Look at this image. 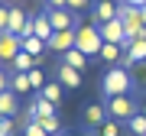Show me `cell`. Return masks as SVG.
Masks as SVG:
<instances>
[{"label":"cell","instance_id":"cell-1","mask_svg":"<svg viewBox=\"0 0 146 136\" xmlns=\"http://www.w3.org/2000/svg\"><path fill=\"white\" fill-rule=\"evenodd\" d=\"M133 88V78L127 68H107L104 78H101V91H104V97H120V94H130Z\"/></svg>","mask_w":146,"mask_h":136},{"label":"cell","instance_id":"cell-2","mask_svg":"<svg viewBox=\"0 0 146 136\" xmlns=\"http://www.w3.org/2000/svg\"><path fill=\"white\" fill-rule=\"evenodd\" d=\"M101 46H104V39H101V29L98 26H78V29H75V49L84 52L88 58L101 55Z\"/></svg>","mask_w":146,"mask_h":136},{"label":"cell","instance_id":"cell-3","mask_svg":"<svg viewBox=\"0 0 146 136\" xmlns=\"http://www.w3.org/2000/svg\"><path fill=\"white\" fill-rule=\"evenodd\" d=\"M107 114L114 117V120H130V117H136L140 110H136V100L130 94H120V97H107Z\"/></svg>","mask_w":146,"mask_h":136},{"label":"cell","instance_id":"cell-4","mask_svg":"<svg viewBox=\"0 0 146 136\" xmlns=\"http://www.w3.org/2000/svg\"><path fill=\"white\" fill-rule=\"evenodd\" d=\"M46 16H49V23H52L55 32L58 29H78V20H75V13L68 10V7H49Z\"/></svg>","mask_w":146,"mask_h":136},{"label":"cell","instance_id":"cell-5","mask_svg":"<svg viewBox=\"0 0 146 136\" xmlns=\"http://www.w3.org/2000/svg\"><path fill=\"white\" fill-rule=\"evenodd\" d=\"M23 52V39L13 32H0V62H13Z\"/></svg>","mask_w":146,"mask_h":136},{"label":"cell","instance_id":"cell-6","mask_svg":"<svg viewBox=\"0 0 146 136\" xmlns=\"http://www.w3.org/2000/svg\"><path fill=\"white\" fill-rule=\"evenodd\" d=\"M91 13H94V26H104V23L117 20V0H94Z\"/></svg>","mask_w":146,"mask_h":136},{"label":"cell","instance_id":"cell-7","mask_svg":"<svg viewBox=\"0 0 146 136\" xmlns=\"http://www.w3.org/2000/svg\"><path fill=\"white\" fill-rule=\"evenodd\" d=\"M26 36H36V39H42V42H49V39L55 36V29H52V23H49L46 13H36V16L29 20V32H26Z\"/></svg>","mask_w":146,"mask_h":136},{"label":"cell","instance_id":"cell-8","mask_svg":"<svg viewBox=\"0 0 146 136\" xmlns=\"http://www.w3.org/2000/svg\"><path fill=\"white\" fill-rule=\"evenodd\" d=\"M29 20L33 16L26 13V10H20V7H10V26H7V32H13V36H26L29 32Z\"/></svg>","mask_w":146,"mask_h":136},{"label":"cell","instance_id":"cell-9","mask_svg":"<svg viewBox=\"0 0 146 136\" xmlns=\"http://www.w3.org/2000/svg\"><path fill=\"white\" fill-rule=\"evenodd\" d=\"M101 29V39L104 42H117V46H123V39H127V29H123V20H110V23H104V26H98Z\"/></svg>","mask_w":146,"mask_h":136},{"label":"cell","instance_id":"cell-10","mask_svg":"<svg viewBox=\"0 0 146 136\" xmlns=\"http://www.w3.org/2000/svg\"><path fill=\"white\" fill-rule=\"evenodd\" d=\"M84 126H94L98 130L101 123H107L110 120V114H107V104H91V107H84Z\"/></svg>","mask_w":146,"mask_h":136},{"label":"cell","instance_id":"cell-11","mask_svg":"<svg viewBox=\"0 0 146 136\" xmlns=\"http://www.w3.org/2000/svg\"><path fill=\"white\" fill-rule=\"evenodd\" d=\"M46 46H49V49H55V52H62V55H65L68 49H75V29H58L55 36H52V39L46 42Z\"/></svg>","mask_w":146,"mask_h":136},{"label":"cell","instance_id":"cell-12","mask_svg":"<svg viewBox=\"0 0 146 136\" xmlns=\"http://www.w3.org/2000/svg\"><path fill=\"white\" fill-rule=\"evenodd\" d=\"M58 84L62 88H81V71L65 62H58Z\"/></svg>","mask_w":146,"mask_h":136},{"label":"cell","instance_id":"cell-13","mask_svg":"<svg viewBox=\"0 0 146 136\" xmlns=\"http://www.w3.org/2000/svg\"><path fill=\"white\" fill-rule=\"evenodd\" d=\"M136 62H146V39H136L133 46L123 52V65L127 68H133Z\"/></svg>","mask_w":146,"mask_h":136},{"label":"cell","instance_id":"cell-14","mask_svg":"<svg viewBox=\"0 0 146 136\" xmlns=\"http://www.w3.org/2000/svg\"><path fill=\"white\" fill-rule=\"evenodd\" d=\"M10 91H13V94H26V91H33L29 71H13L10 75Z\"/></svg>","mask_w":146,"mask_h":136},{"label":"cell","instance_id":"cell-15","mask_svg":"<svg viewBox=\"0 0 146 136\" xmlns=\"http://www.w3.org/2000/svg\"><path fill=\"white\" fill-rule=\"evenodd\" d=\"M16 107H20V100L13 91H0V117H13Z\"/></svg>","mask_w":146,"mask_h":136},{"label":"cell","instance_id":"cell-16","mask_svg":"<svg viewBox=\"0 0 146 136\" xmlns=\"http://www.w3.org/2000/svg\"><path fill=\"white\" fill-rule=\"evenodd\" d=\"M62 62H65V65H72V68H78V71L84 75V68H88V55L78 52V49H68V52L62 55Z\"/></svg>","mask_w":146,"mask_h":136},{"label":"cell","instance_id":"cell-17","mask_svg":"<svg viewBox=\"0 0 146 136\" xmlns=\"http://www.w3.org/2000/svg\"><path fill=\"white\" fill-rule=\"evenodd\" d=\"M101 58H104V62H120V58H123V46H117V42H104V46H101Z\"/></svg>","mask_w":146,"mask_h":136},{"label":"cell","instance_id":"cell-18","mask_svg":"<svg viewBox=\"0 0 146 136\" xmlns=\"http://www.w3.org/2000/svg\"><path fill=\"white\" fill-rule=\"evenodd\" d=\"M33 114H36V120H39V117H55V104L46 100V97H36V100H33Z\"/></svg>","mask_w":146,"mask_h":136},{"label":"cell","instance_id":"cell-19","mask_svg":"<svg viewBox=\"0 0 146 136\" xmlns=\"http://www.w3.org/2000/svg\"><path fill=\"white\" fill-rule=\"evenodd\" d=\"M13 71H33V68H36V55H29V52H20L13 58Z\"/></svg>","mask_w":146,"mask_h":136},{"label":"cell","instance_id":"cell-20","mask_svg":"<svg viewBox=\"0 0 146 136\" xmlns=\"http://www.w3.org/2000/svg\"><path fill=\"white\" fill-rule=\"evenodd\" d=\"M46 42H42V39H36V36H23V52H29V55H42V52H46Z\"/></svg>","mask_w":146,"mask_h":136},{"label":"cell","instance_id":"cell-21","mask_svg":"<svg viewBox=\"0 0 146 136\" xmlns=\"http://www.w3.org/2000/svg\"><path fill=\"white\" fill-rule=\"evenodd\" d=\"M39 97H46V100H52V104H58V100H62V84H58V81H46V88L39 91Z\"/></svg>","mask_w":146,"mask_h":136},{"label":"cell","instance_id":"cell-22","mask_svg":"<svg viewBox=\"0 0 146 136\" xmlns=\"http://www.w3.org/2000/svg\"><path fill=\"white\" fill-rule=\"evenodd\" d=\"M36 123H39L49 136H62V126H58V114H55V117H39Z\"/></svg>","mask_w":146,"mask_h":136},{"label":"cell","instance_id":"cell-23","mask_svg":"<svg viewBox=\"0 0 146 136\" xmlns=\"http://www.w3.org/2000/svg\"><path fill=\"white\" fill-rule=\"evenodd\" d=\"M127 130H130V136H146V117L143 114H136L127 120Z\"/></svg>","mask_w":146,"mask_h":136},{"label":"cell","instance_id":"cell-24","mask_svg":"<svg viewBox=\"0 0 146 136\" xmlns=\"http://www.w3.org/2000/svg\"><path fill=\"white\" fill-rule=\"evenodd\" d=\"M98 136H123V126H120L114 117H110L107 123H101V126H98Z\"/></svg>","mask_w":146,"mask_h":136},{"label":"cell","instance_id":"cell-25","mask_svg":"<svg viewBox=\"0 0 146 136\" xmlns=\"http://www.w3.org/2000/svg\"><path fill=\"white\" fill-rule=\"evenodd\" d=\"M130 78H136V84L146 88V62H136V65L130 68Z\"/></svg>","mask_w":146,"mask_h":136},{"label":"cell","instance_id":"cell-26","mask_svg":"<svg viewBox=\"0 0 146 136\" xmlns=\"http://www.w3.org/2000/svg\"><path fill=\"white\" fill-rule=\"evenodd\" d=\"M0 136H16V123H13V117H0Z\"/></svg>","mask_w":146,"mask_h":136},{"label":"cell","instance_id":"cell-27","mask_svg":"<svg viewBox=\"0 0 146 136\" xmlns=\"http://www.w3.org/2000/svg\"><path fill=\"white\" fill-rule=\"evenodd\" d=\"M29 81H33V91H42V88H46V75H42L39 68H33V71H29Z\"/></svg>","mask_w":146,"mask_h":136},{"label":"cell","instance_id":"cell-28","mask_svg":"<svg viewBox=\"0 0 146 136\" xmlns=\"http://www.w3.org/2000/svg\"><path fill=\"white\" fill-rule=\"evenodd\" d=\"M23 136H49V133H46V130H42V126H39L36 120H29L26 126H23Z\"/></svg>","mask_w":146,"mask_h":136},{"label":"cell","instance_id":"cell-29","mask_svg":"<svg viewBox=\"0 0 146 136\" xmlns=\"http://www.w3.org/2000/svg\"><path fill=\"white\" fill-rule=\"evenodd\" d=\"M7 26H10V7L0 3V32H7Z\"/></svg>","mask_w":146,"mask_h":136},{"label":"cell","instance_id":"cell-30","mask_svg":"<svg viewBox=\"0 0 146 136\" xmlns=\"http://www.w3.org/2000/svg\"><path fill=\"white\" fill-rule=\"evenodd\" d=\"M88 3H91V0H65V7H68L72 13H81V10H88Z\"/></svg>","mask_w":146,"mask_h":136},{"label":"cell","instance_id":"cell-31","mask_svg":"<svg viewBox=\"0 0 146 136\" xmlns=\"http://www.w3.org/2000/svg\"><path fill=\"white\" fill-rule=\"evenodd\" d=\"M0 91H10V75L0 71Z\"/></svg>","mask_w":146,"mask_h":136},{"label":"cell","instance_id":"cell-32","mask_svg":"<svg viewBox=\"0 0 146 136\" xmlns=\"http://www.w3.org/2000/svg\"><path fill=\"white\" fill-rule=\"evenodd\" d=\"M123 3H130V7H136V10H140V7H146V0H123Z\"/></svg>","mask_w":146,"mask_h":136},{"label":"cell","instance_id":"cell-33","mask_svg":"<svg viewBox=\"0 0 146 136\" xmlns=\"http://www.w3.org/2000/svg\"><path fill=\"white\" fill-rule=\"evenodd\" d=\"M49 7H65V0H46Z\"/></svg>","mask_w":146,"mask_h":136},{"label":"cell","instance_id":"cell-34","mask_svg":"<svg viewBox=\"0 0 146 136\" xmlns=\"http://www.w3.org/2000/svg\"><path fill=\"white\" fill-rule=\"evenodd\" d=\"M140 20H143V26H146V7H140Z\"/></svg>","mask_w":146,"mask_h":136},{"label":"cell","instance_id":"cell-35","mask_svg":"<svg viewBox=\"0 0 146 136\" xmlns=\"http://www.w3.org/2000/svg\"><path fill=\"white\" fill-rule=\"evenodd\" d=\"M140 114H143V117H146V104H143V110H140Z\"/></svg>","mask_w":146,"mask_h":136},{"label":"cell","instance_id":"cell-36","mask_svg":"<svg viewBox=\"0 0 146 136\" xmlns=\"http://www.w3.org/2000/svg\"><path fill=\"white\" fill-rule=\"evenodd\" d=\"M62 136H75V133H62Z\"/></svg>","mask_w":146,"mask_h":136},{"label":"cell","instance_id":"cell-37","mask_svg":"<svg viewBox=\"0 0 146 136\" xmlns=\"http://www.w3.org/2000/svg\"><path fill=\"white\" fill-rule=\"evenodd\" d=\"M117 3H123V0H117Z\"/></svg>","mask_w":146,"mask_h":136},{"label":"cell","instance_id":"cell-38","mask_svg":"<svg viewBox=\"0 0 146 136\" xmlns=\"http://www.w3.org/2000/svg\"><path fill=\"white\" fill-rule=\"evenodd\" d=\"M13 3H16V0H13Z\"/></svg>","mask_w":146,"mask_h":136}]
</instances>
